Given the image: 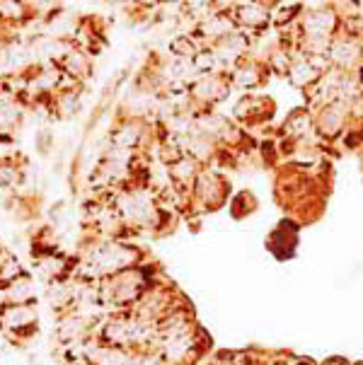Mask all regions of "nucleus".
I'll return each mask as SVG.
<instances>
[{
    "instance_id": "8",
    "label": "nucleus",
    "mask_w": 363,
    "mask_h": 365,
    "mask_svg": "<svg viewBox=\"0 0 363 365\" xmlns=\"http://www.w3.org/2000/svg\"><path fill=\"white\" fill-rule=\"evenodd\" d=\"M51 150H53V131L51 128H41L36 133V153L39 155H48Z\"/></svg>"
},
{
    "instance_id": "9",
    "label": "nucleus",
    "mask_w": 363,
    "mask_h": 365,
    "mask_svg": "<svg viewBox=\"0 0 363 365\" xmlns=\"http://www.w3.org/2000/svg\"><path fill=\"white\" fill-rule=\"evenodd\" d=\"M242 20L247 24H262L267 20V10L262 5H247V8H242Z\"/></svg>"
},
{
    "instance_id": "6",
    "label": "nucleus",
    "mask_w": 363,
    "mask_h": 365,
    "mask_svg": "<svg viewBox=\"0 0 363 365\" xmlns=\"http://www.w3.org/2000/svg\"><path fill=\"white\" fill-rule=\"evenodd\" d=\"M32 302H36V286L29 271L15 283L0 288V305H32Z\"/></svg>"
},
{
    "instance_id": "11",
    "label": "nucleus",
    "mask_w": 363,
    "mask_h": 365,
    "mask_svg": "<svg viewBox=\"0 0 363 365\" xmlns=\"http://www.w3.org/2000/svg\"><path fill=\"white\" fill-rule=\"evenodd\" d=\"M327 365H344V363H342V361H329Z\"/></svg>"
},
{
    "instance_id": "3",
    "label": "nucleus",
    "mask_w": 363,
    "mask_h": 365,
    "mask_svg": "<svg viewBox=\"0 0 363 365\" xmlns=\"http://www.w3.org/2000/svg\"><path fill=\"white\" fill-rule=\"evenodd\" d=\"M46 305L56 317L66 312H73L78 305V276L66 278V281L46 283Z\"/></svg>"
},
{
    "instance_id": "10",
    "label": "nucleus",
    "mask_w": 363,
    "mask_h": 365,
    "mask_svg": "<svg viewBox=\"0 0 363 365\" xmlns=\"http://www.w3.org/2000/svg\"><path fill=\"white\" fill-rule=\"evenodd\" d=\"M63 365H95V363L90 361V356L85 354V351H80V354H68V356H66Z\"/></svg>"
},
{
    "instance_id": "4",
    "label": "nucleus",
    "mask_w": 363,
    "mask_h": 365,
    "mask_svg": "<svg viewBox=\"0 0 363 365\" xmlns=\"http://www.w3.org/2000/svg\"><path fill=\"white\" fill-rule=\"evenodd\" d=\"M83 92L85 88L78 85V88H63L58 90L56 95L51 97L48 107H51V121H71L73 116H78L80 107H83Z\"/></svg>"
},
{
    "instance_id": "7",
    "label": "nucleus",
    "mask_w": 363,
    "mask_h": 365,
    "mask_svg": "<svg viewBox=\"0 0 363 365\" xmlns=\"http://www.w3.org/2000/svg\"><path fill=\"white\" fill-rule=\"evenodd\" d=\"M27 274V269L22 266V262L17 259L12 252L8 250V255H5L3 264H0V288L10 286V283H15L17 278Z\"/></svg>"
},
{
    "instance_id": "1",
    "label": "nucleus",
    "mask_w": 363,
    "mask_h": 365,
    "mask_svg": "<svg viewBox=\"0 0 363 365\" xmlns=\"http://www.w3.org/2000/svg\"><path fill=\"white\" fill-rule=\"evenodd\" d=\"M0 334L20 351H27L39 336V307L32 305H0Z\"/></svg>"
},
{
    "instance_id": "2",
    "label": "nucleus",
    "mask_w": 363,
    "mask_h": 365,
    "mask_svg": "<svg viewBox=\"0 0 363 365\" xmlns=\"http://www.w3.org/2000/svg\"><path fill=\"white\" fill-rule=\"evenodd\" d=\"M95 317L90 312H66L56 317V324H53V341L66 351L76 349V346H88L95 339Z\"/></svg>"
},
{
    "instance_id": "5",
    "label": "nucleus",
    "mask_w": 363,
    "mask_h": 365,
    "mask_svg": "<svg viewBox=\"0 0 363 365\" xmlns=\"http://www.w3.org/2000/svg\"><path fill=\"white\" fill-rule=\"evenodd\" d=\"M58 68L63 71L66 78H71L73 83H78L85 88V83L92 78V56L88 51H83V48L73 46L68 56L58 63Z\"/></svg>"
}]
</instances>
